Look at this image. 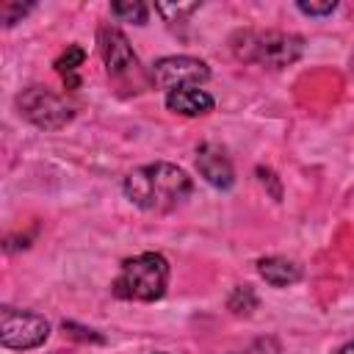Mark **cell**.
I'll use <instances>...</instances> for the list:
<instances>
[{"mask_svg": "<svg viewBox=\"0 0 354 354\" xmlns=\"http://www.w3.org/2000/svg\"><path fill=\"white\" fill-rule=\"evenodd\" d=\"M122 188H124V196L144 213H169L191 196L194 183L185 169L169 160H155L133 169L124 177Z\"/></svg>", "mask_w": 354, "mask_h": 354, "instance_id": "1", "label": "cell"}, {"mask_svg": "<svg viewBox=\"0 0 354 354\" xmlns=\"http://www.w3.org/2000/svg\"><path fill=\"white\" fill-rule=\"evenodd\" d=\"M169 288V260L160 252H141L127 257L111 293L122 301H158Z\"/></svg>", "mask_w": 354, "mask_h": 354, "instance_id": "2", "label": "cell"}, {"mask_svg": "<svg viewBox=\"0 0 354 354\" xmlns=\"http://www.w3.org/2000/svg\"><path fill=\"white\" fill-rule=\"evenodd\" d=\"M230 44L235 58L268 69H285L304 55V39L285 30H238Z\"/></svg>", "mask_w": 354, "mask_h": 354, "instance_id": "3", "label": "cell"}, {"mask_svg": "<svg viewBox=\"0 0 354 354\" xmlns=\"http://www.w3.org/2000/svg\"><path fill=\"white\" fill-rule=\"evenodd\" d=\"M17 108H19V116H25L30 124L41 130H61L75 116V108L61 94H53L44 86L25 88L17 97Z\"/></svg>", "mask_w": 354, "mask_h": 354, "instance_id": "4", "label": "cell"}, {"mask_svg": "<svg viewBox=\"0 0 354 354\" xmlns=\"http://www.w3.org/2000/svg\"><path fill=\"white\" fill-rule=\"evenodd\" d=\"M50 337V324L44 315L30 313V310H14L3 307L0 310V343L14 351H30L39 348Z\"/></svg>", "mask_w": 354, "mask_h": 354, "instance_id": "5", "label": "cell"}, {"mask_svg": "<svg viewBox=\"0 0 354 354\" xmlns=\"http://www.w3.org/2000/svg\"><path fill=\"white\" fill-rule=\"evenodd\" d=\"M210 77V66L194 55H163L149 66V83L160 91H174L185 86H199Z\"/></svg>", "mask_w": 354, "mask_h": 354, "instance_id": "6", "label": "cell"}, {"mask_svg": "<svg viewBox=\"0 0 354 354\" xmlns=\"http://www.w3.org/2000/svg\"><path fill=\"white\" fill-rule=\"evenodd\" d=\"M97 41H100V53H102V61H105V72L108 77L113 80H133L141 75V66H138V55L133 53L127 36L113 28V25H102L97 30Z\"/></svg>", "mask_w": 354, "mask_h": 354, "instance_id": "7", "label": "cell"}, {"mask_svg": "<svg viewBox=\"0 0 354 354\" xmlns=\"http://www.w3.org/2000/svg\"><path fill=\"white\" fill-rule=\"evenodd\" d=\"M196 171L199 177H205V183H210L218 191H230L235 183V169L227 152L213 141H205L196 147Z\"/></svg>", "mask_w": 354, "mask_h": 354, "instance_id": "8", "label": "cell"}, {"mask_svg": "<svg viewBox=\"0 0 354 354\" xmlns=\"http://www.w3.org/2000/svg\"><path fill=\"white\" fill-rule=\"evenodd\" d=\"M166 108L180 116H205L216 108V100L199 86H185L166 94Z\"/></svg>", "mask_w": 354, "mask_h": 354, "instance_id": "9", "label": "cell"}, {"mask_svg": "<svg viewBox=\"0 0 354 354\" xmlns=\"http://www.w3.org/2000/svg\"><path fill=\"white\" fill-rule=\"evenodd\" d=\"M257 274L271 285V288H288L301 279V268L288 260V257H260L257 260Z\"/></svg>", "mask_w": 354, "mask_h": 354, "instance_id": "10", "label": "cell"}, {"mask_svg": "<svg viewBox=\"0 0 354 354\" xmlns=\"http://www.w3.org/2000/svg\"><path fill=\"white\" fill-rule=\"evenodd\" d=\"M83 61H86V50H83L80 44H69V47L55 58L53 69L64 77L66 88H77V77H75V72H77V66H80Z\"/></svg>", "mask_w": 354, "mask_h": 354, "instance_id": "11", "label": "cell"}, {"mask_svg": "<svg viewBox=\"0 0 354 354\" xmlns=\"http://www.w3.org/2000/svg\"><path fill=\"white\" fill-rule=\"evenodd\" d=\"M111 14L116 17V19H122V22H136V25H144L147 19H149V8L144 6V3H111Z\"/></svg>", "mask_w": 354, "mask_h": 354, "instance_id": "12", "label": "cell"}, {"mask_svg": "<svg viewBox=\"0 0 354 354\" xmlns=\"http://www.w3.org/2000/svg\"><path fill=\"white\" fill-rule=\"evenodd\" d=\"M227 307H230L235 315H249V313L257 307V296H254V290H252L249 285H238V288L230 293Z\"/></svg>", "mask_w": 354, "mask_h": 354, "instance_id": "13", "label": "cell"}, {"mask_svg": "<svg viewBox=\"0 0 354 354\" xmlns=\"http://www.w3.org/2000/svg\"><path fill=\"white\" fill-rule=\"evenodd\" d=\"M28 11H33V3H25V6H22V3H3V6H0V22H3L6 28H11V25L19 22Z\"/></svg>", "mask_w": 354, "mask_h": 354, "instance_id": "14", "label": "cell"}, {"mask_svg": "<svg viewBox=\"0 0 354 354\" xmlns=\"http://www.w3.org/2000/svg\"><path fill=\"white\" fill-rule=\"evenodd\" d=\"M296 8H299L301 14H307V17H326V14H332V11L337 8V0H324V3H307V0H299Z\"/></svg>", "mask_w": 354, "mask_h": 354, "instance_id": "15", "label": "cell"}, {"mask_svg": "<svg viewBox=\"0 0 354 354\" xmlns=\"http://www.w3.org/2000/svg\"><path fill=\"white\" fill-rule=\"evenodd\" d=\"M155 8L163 14V19H166V22H174V19H183V17L194 14V11L199 8V3H188V6H169V3H158Z\"/></svg>", "mask_w": 354, "mask_h": 354, "instance_id": "16", "label": "cell"}, {"mask_svg": "<svg viewBox=\"0 0 354 354\" xmlns=\"http://www.w3.org/2000/svg\"><path fill=\"white\" fill-rule=\"evenodd\" d=\"M64 332L72 335V337H80V340H91V343H105L102 335H97L94 329H86V326H77L72 321H64Z\"/></svg>", "mask_w": 354, "mask_h": 354, "instance_id": "17", "label": "cell"}, {"mask_svg": "<svg viewBox=\"0 0 354 354\" xmlns=\"http://www.w3.org/2000/svg\"><path fill=\"white\" fill-rule=\"evenodd\" d=\"M337 354H354V343H346V346H340V348H337Z\"/></svg>", "mask_w": 354, "mask_h": 354, "instance_id": "18", "label": "cell"}, {"mask_svg": "<svg viewBox=\"0 0 354 354\" xmlns=\"http://www.w3.org/2000/svg\"><path fill=\"white\" fill-rule=\"evenodd\" d=\"M155 354H166V351H155Z\"/></svg>", "mask_w": 354, "mask_h": 354, "instance_id": "19", "label": "cell"}]
</instances>
